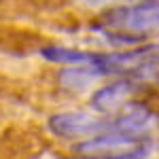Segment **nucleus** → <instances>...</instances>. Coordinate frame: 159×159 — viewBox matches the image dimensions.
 Segmentation results:
<instances>
[{
	"instance_id": "obj_1",
	"label": "nucleus",
	"mask_w": 159,
	"mask_h": 159,
	"mask_svg": "<svg viewBox=\"0 0 159 159\" xmlns=\"http://www.w3.org/2000/svg\"><path fill=\"white\" fill-rule=\"evenodd\" d=\"M100 28L108 34H144L159 30V0H142L132 7H119L104 13Z\"/></svg>"
},
{
	"instance_id": "obj_2",
	"label": "nucleus",
	"mask_w": 159,
	"mask_h": 159,
	"mask_svg": "<svg viewBox=\"0 0 159 159\" xmlns=\"http://www.w3.org/2000/svg\"><path fill=\"white\" fill-rule=\"evenodd\" d=\"M89 66L98 72V76L151 70L159 66V43L144 45L132 51H121V53H93Z\"/></svg>"
},
{
	"instance_id": "obj_3",
	"label": "nucleus",
	"mask_w": 159,
	"mask_h": 159,
	"mask_svg": "<svg viewBox=\"0 0 159 159\" xmlns=\"http://www.w3.org/2000/svg\"><path fill=\"white\" fill-rule=\"evenodd\" d=\"M49 129L61 138L100 136L106 132H117L115 119H100L89 112H60L49 119Z\"/></svg>"
},
{
	"instance_id": "obj_4",
	"label": "nucleus",
	"mask_w": 159,
	"mask_h": 159,
	"mask_svg": "<svg viewBox=\"0 0 159 159\" xmlns=\"http://www.w3.org/2000/svg\"><path fill=\"white\" fill-rule=\"evenodd\" d=\"M136 89L134 81H117L108 87H102L93 93L91 98V106L100 112H108V110H115L119 104H123L127 96Z\"/></svg>"
},
{
	"instance_id": "obj_5",
	"label": "nucleus",
	"mask_w": 159,
	"mask_h": 159,
	"mask_svg": "<svg viewBox=\"0 0 159 159\" xmlns=\"http://www.w3.org/2000/svg\"><path fill=\"white\" fill-rule=\"evenodd\" d=\"M40 55L49 61L57 64H76V66H89L93 53L81 49H68V47H45L40 49Z\"/></svg>"
},
{
	"instance_id": "obj_6",
	"label": "nucleus",
	"mask_w": 159,
	"mask_h": 159,
	"mask_svg": "<svg viewBox=\"0 0 159 159\" xmlns=\"http://www.w3.org/2000/svg\"><path fill=\"white\" fill-rule=\"evenodd\" d=\"M147 157H148V148H136V151L115 155V157H108V159H147Z\"/></svg>"
},
{
	"instance_id": "obj_7",
	"label": "nucleus",
	"mask_w": 159,
	"mask_h": 159,
	"mask_svg": "<svg viewBox=\"0 0 159 159\" xmlns=\"http://www.w3.org/2000/svg\"><path fill=\"white\" fill-rule=\"evenodd\" d=\"M85 4H93V7H98V4H108V2H115V0H83ZM123 2H136V0H123Z\"/></svg>"
}]
</instances>
